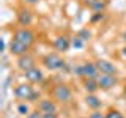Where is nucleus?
<instances>
[{
    "label": "nucleus",
    "instance_id": "obj_1",
    "mask_svg": "<svg viewBox=\"0 0 126 118\" xmlns=\"http://www.w3.org/2000/svg\"><path fill=\"white\" fill-rule=\"evenodd\" d=\"M14 98L19 101H35V99H39V91L33 88V85L30 82L27 84H19L14 87Z\"/></svg>",
    "mask_w": 126,
    "mask_h": 118
},
{
    "label": "nucleus",
    "instance_id": "obj_2",
    "mask_svg": "<svg viewBox=\"0 0 126 118\" xmlns=\"http://www.w3.org/2000/svg\"><path fill=\"white\" fill-rule=\"evenodd\" d=\"M50 96L58 104H68V102L73 101V90L68 84H57L50 90Z\"/></svg>",
    "mask_w": 126,
    "mask_h": 118
},
{
    "label": "nucleus",
    "instance_id": "obj_3",
    "mask_svg": "<svg viewBox=\"0 0 126 118\" xmlns=\"http://www.w3.org/2000/svg\"><path fill=\"white\" fill-rule=\"evenodd\" d=\"M41 63H43V66H44L47 71H60L63 68H66V65H68V63L60 57V54H58V52H49V54H46L44 57L41 58Z\"/></svg>",
    "mask_w": 126,
    "mask_h": 118
},
{
    "label": "nucleus",
    "instance_id": "obj_4",
    "mask_svg": "<svg viewBox=\"0 0 126 118\" xmlns=\"http://www.w3.org/2000/svg\"><path fill=\"white\" fill-rule=\"evenodd\" d=\"M13 38L24 43V44H27V46H30V47L36 41V35H35V31L30 27H19L17 30L13 31Z\"/></svg>",
    "mask_w": 126,
    "mask_h": 118
},
{
    "label": "nucleus",
    "instance_id": "obj_5",
    "mask_svg": "<svg viewBox=\"0 0 126 118\" xmlns=\"http://www.w3.org/2000/svg\"><path fill=\"white\" fill-rule=\"evenodd\" d=\"M16 19H17V24L21 27H30L32 24H33V21H35V16H33L30 8L21 6L17 10V13H16Z\"/></svg>",
    "mask_w": 126,
    "mask_h": 118
},
{
    "label": "nucleus",
    "instance_id": "obj_6",
    "mask_svg": "<svg viewBox=\"0 0 126 118\" xmlns=\"http://www.w3.org/2000/svg\"><path fill=\"white\" fill-rule=\"evenodd\" d=\"M118 84V77L112 76V74H99L98 76V85H99V90L102 91H109L113 87H117Z\"/></svg>",
    "mask_w": 126,
    "mask_h": 118
},
{
    "label": "nucleus",
    "instance_id": "obj_7",
    "mask_svg": "<svg viewBox=\"0 0 126 118\" xmlns=\"http://www.w3.org/2000/svg\"><path fill=\"white\" fill-rule=\"evenodd\" d=\"M71 39H73V38H69L68 35H60V36H57V38L54 39V43H52L54 50H55V52H58V54L68 52L69 47L73 46V44H71Z\"/></svg>",
    "mask_w": 126,
    "mask_h": 118
},
{
    "label": "nucleus",
    "instance_id": "obj_8",
    "mask_svg": "<svg viewBox=\"0 0 126 118\" xmlns=\"http://www.w3.org/2000/svg\"><path fill=\"white\" fill-rule=\"evenodd\" d=\"M38 110H41L43 113H57L58 110V105H57V101L54 98H41L38 101Z\"/></svg>",
    "mask_w": 126,
    "mask_h": 118
},
{
    "label": "nucleus",
    "instance_id": "obj_9",
    "mask_svg": "<svg viewBox=\"0 0 126 118\" xmlns=\"http://www.w3.org/2000/svg\"><path fill=\"white\" fill-rule=\"evenodd\" d=\"M24 76H25V80L30 82L32 85L43 84V82H44V73H43V69L38 68V66H35V68L29 69L27 73H24Z\"/></svg>",
    "mask_w": 126,
    "mask_h": 118
},
{
    "label": "nucleus",
    "instance_id": "obj_10",
    "mask_svg": "<svg viewBox=\"0 0 126 118\" xmlns=\"http://www.w3.org/2000/svg\"><path fill=\"white\" fill-rule=\"evenodd\" d=\"M16 66H17L19 71H22V73H27L29 69H32V68H35V66H36V61H35V58L32 57L30 54H25V55H21V57H17Z\"/></svg>",
    "mask_w": 126,
    "mask_h": 118
},
{
    "label": "nucleus",
    "instance_id": "obj_11",
    "mask_svg": "<svg viewBox=\"0 0 126 118\" xmlns=\"http://www.w3.org/2000/svg\"><path fill=\"white\" fill-rule=\"evenodd\" d=\"M10 54L11 55H14V57H21V55H25V54H29V50H30V46H27V44H24V43L21 41H17V39H11L10 41Z\"/></svg>",
    "mask_w": 126,
    "mask_h": 118
},
{
    "label": "nucleus",
    "instance_id": "obj_12",
    "mask_svg": "<svg viewBox=\"0 0 126 118\" xmlns=\"http://www.w3.org/2000/svg\"><path fill=\"white\" fill-rule=\"evenodd\" d=\"M94 63H96V66H98V69H99L101 74H112V76H117L118 74L117 66L113 65L112 61L106 60V58H98Z\"/></svg>",
    "mask_w": 126,
    "mask_h": 118
},
{
    "label": "nucleus",
    "instance_id": "obj_13",
    "mask_svg": "<svg viewBox=\"0 0 126 118\" xmlns=\"http://www.w3.org/2000/svg\"><path fill=\"white\" fill-rule=\"evenodd\" d=\"M82 71H84V77H88V79H98V76L101 74L94 61H84L82 63Z\"/></svg>",
    "mask_w": 126,
    "mask_h": 118
},
{
    "label": "nucleus",
    "instance_id": "obj_14",
    "mask_svg": "<svg viewBox=\"0 0 126 118\" xmlns=\"http://www.w3.org/2000/svg\"><path fill=\"white\" fill-rule=\"evenodd\" d=\"M84 102H85L87 107L92 109V110H99L102 107V101L96 96V93H87L84 98Z\"/></svg>",
    "mask_w": 126,
    "mask_h": 118
},
{
    "label": "nucleus",
    "instance_id": "obj_15",
    "mask_svg": "<svg viewBox=\"0 0 126 118\" xmlns=\"http://www.w3.org/2000/svg\"><path fill=\"white\" fill-rule=\"evenodd\" d=\"M82 87H84L85 93H96L99 90V85H98V79H88L84 77L82 79Z\"/></svg>",
    "mask_w": 126,
    "mask_h": 118
},
{
    "label": "nucleus",
    "instance_id": "obj_16",
    "mask_svg": "<svg viewBox=\"0 0 126 118\" xmlns=\"http://www.w3.org/2000/svg\"><path fill=\"white\" fill-rule=\"evenodd\" d=\"M16 112H17V115H21V117H27V115H29V113L32 112L29 102H27V101H21V102H17V105H16Z\"/></svg>",
    "mask_w": 126,
    "mask_h": 118
},
{
    "label": "nucleus",
    "instance_id": "obj_17",
    "mask_svg": "<svg viewBox=\"0 0 126 118\" xmlns=\"http://www.w3.org/2000/svg\"><path fill=\"white\" fill-rule=\"evenodd\" d=\"M106 8H107V2H106V0H96L90 10H92L93 13H104Z\"/></svg>",
    "mask_w": 126,
    "mask_h": 118
},
{
    "label": "nucleus",
    "instance_id": "obj_18",
    "mask_svg": "<svg viewBox=\"0 0 126 118\" xmlns=\"http://www.w3.org/2000/svg\"><path fill=\"white\" fill-rule=\"evenodd\" d=\"M77 36H80L82 39H84V41L87 43V41H90V39H92V36H93V33H92V30L88 29V27H84V29H80L77 31Z\"/></svg>",
    "mask_w": 126,
    "mask_h": 118
},
{
    "label": "nucleus",
    "instance_id": "obj_19",
    "mask_svg": "<svg viewBox=\"0 0 126 118\" xmlns=\"http://www.w3.org/2000/svg\"><path fill=\"white\" fill-rule=\"evenodd\" d=\"M106 118H125V115L120 112V110H117V109H112V107H110L107 112H106Z\"/></svg>",
    "mask_w": 126,
    "mask_h": 118
},
{
    "label": "nucleus",
    "instance_id": "obj_20",
    "mask_svg": "<svg viewBox=\"0 0 126 118\" xmlns=\"http://www.w3.org/2000/svg\"><path fill=\"white\" fill-rule=\"evenodd\" d=\"M71 44H73L74 49H82V47L85 46V41L80 36H77V35H76V36H73V39H71Z\"/></svg>",
    "mask_w": 126,
    "mask_h": 118
},
{
    "label": "nucleus",
    "instance_id": "obj_21",
    "mask_svg": "<svg viewBox=\"0 0 126 118\" xmlns=\"http://www.w3.org/2000/svg\"><path fill=\"white\" fill-rule=\"evenodd\" d=\"M71 73H73V76L76 77H84V71H82V63H79V65H74L73 68H71Z\"/></svg>",
    "mask_w": 126,
    "mask_h": 118
},
{
    "label": "nucleus",
    "instance_id": "obj_22",
    "mask_svg": "<svg viewBox=\"0 0 126 118\" xmlns=\"http://www.w3.org/2000/svg\"><path fill=\"white\" fill-rule=\"evenodd\" d=\"M102 17H104V13H93L92 19H90V24H96V22H99Z\"/></svg>",
    "mask_w": 126,
    "mask_h": 118
},
{
    "label": "nucleus",
    "instance_id": "obj_23",
    "mask_svg": "<svg viewBox=\"0 0 126 118\" xmlns=\"http://www.w3.org/2000/svg\"><path fill=\"white\" fill-rule=\"evenodd\" d=\"M25 118H43V112H41V110H38V109H35V110H32Z\"/></svg>",
    "mask_w": 126,
    "mask_h": 118
},
{
    "label": "nucleus",
    "instance_id": "obj_24",
    "mask_svg": "<svg viewBox=\"0 0 126 118\" xmlns=\"http://www.w3.org/2000/svg\"><path fill=\"white\" fill-rule=\"evenodd\" d=\"M88 118H106V113H102L101 110H92Z\"/></svg>",
    "mask_w": 126,
    "mask_h": 118
},
{
    "label": "nucleus",
    "instance_id": "obj_25",
    "mask_svg": "<svg viewBox=\"0 0 126 118\" xmlns=\"http://www.w3.org/2000/svg\"><path fill=\"white\" fill-rule=\"evenodd\" d=\"M94 2H96V0H82V5L87 6V8H92Z\"/></svg>",
    "mask_w": 126,
    "mask_h": 118
},
{
    "label": "nucleus",
    "instance_id": "obj_26",
    "mask_svg": "<svg viewBox=\"0 0 126 118\" xmlns=\"http://www.w3.org/2000/svg\"><path fill=\"white\" fill-rule=\"evenodd\" d=\"M43 118H58L57 113H43Z\"/></svg>",
    "mask_w": 126,
    "mask_h": 118
},
{
    "label": "nucleus",
    "instance_id": "obj_27",
    "mask_svg": "<svg viewBox=\"0 0 126 118\" xmlns=\"http://www.w3.org/2000/svg\"><path fill=\"white\" fill-rule=\"evenodd\" d=\"M25 5H36V3L39 2V0H22Z\"/></svg>",
    "mask_w": 126,
    "mask_h": 118
},
{
    "label": "nucleus",
    "instance_id": "obj_28",
    "mask_svg": "<svg viewBox=\"0 0 126 118\" xmlns=\"http://www.w3.org/2000/svg\"><path fill=\"white\" fill-rule=\"evenodd\" d=\"M121 57H123V58H126V44L123 46V49H121Z\"/></svg>",
    "mask_w": 126,
    "mask_h": 118
},
{
    "label": "nucleus",
    "instance_id": "obj_29",
    "mask_svg": "<svg viewBox=\"0 0 126 118\" xmlns=\"http://www.w3.org/2000/svg\"><path fill=\"white\" fill-rule=\"evenodd\" d=\"M121 41H125V43H126V31H125L123 35H121Z\"/></svg>",
    "mask_w": 126,
    "mask_h": 118
},
{
    "label": "nucleus",
    "instance_id": "obj_30",
    "mask_svg": "<svg viewBox=\"0 0 126 118\" xmlns=\"http://www.w3.org/2000/svg\"><path fill=\"white\" fill-rule=\"evenodd\" d=\"M123 96L126 98V84H125V87H123Z\"/></svg>",
    "mask_w": 126,
    "mask_h": 118
},
{
    "label": "nucleus",
    "instance_id": "obj_31",
    "mask_svg": "<svg viewBox=\"0 0 126 118\" xmlns=\"http://www.w3.org/2000/svg\"><path fill=\"white\" fill-rule=\"evenodd\" d=\"M80 118H88V117H80Z\"/></svg>",
    "mask_w": 126,
    "mask_h": 118
}]
</instances>
